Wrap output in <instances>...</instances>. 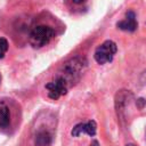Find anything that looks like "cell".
Segmentation results:
<instances>
[{
  "instance_id": "9",
  "label": "cell",
  "mask_w": 146,
  "mask_h": 146,
  "mask_svg": "<svg viewBox=\"0 0 146 146\" xmlns=\"http://www.w3.org/2000/svg\"><path fill=\"white\" fill-rule=\"evenodd\" d=\"M8 50V42L5 38H0V58L5 56V54Z\"/></svg>"
},
{
  "instance_id": "13",
  "label": "cell",
  "mask_w": 146,
  "mask_h": 146,
  "mask_svg": "<svg viewBox=\"0 0 146 146\" xmlns=\"http://www.w3.org/2000/svg\"><path fill=\"white\" fill-rule=\"evenodd\" d=\"M0 80H1V78H0Z\"/></svg>"
},
{
  "instance_id": "10",
  "label": "cell",
  "mask_w": 146,
  "mask_h": 146,
  "mask_svg": "<svg viewBox=\"0 0 146 146\" xmlns=\"http://www.w3.org/2000/svg\"><path fill=\"white\" fill-rule=\"evenodd\" d=\"M89 146H99V143H98L97 140H92V141H91V144H90Z\"/></svg>"
},
{
  "instance_id": "12",
  "label": "cell",
  "mask_w": 146,
  "mask_h": 146,
  "mask_svg": "<svg viewBox=\"0 0 146 146\" xmlns=\"http://www.w3.org/2000/svg\"><path fill=\"white\" fill-rule=\"evenodd\" d=\"M125 146H135L133 144H128V145H125Z\"/></svg>"
},
{
  "instance_id": "11",
  "label": "cell",
  "mask_w": 146,
  "mask_h": 146,
  "mask_svg": "<svg viewBox=\"0 0 146 146\" xmlns=\"http://www.w3.org/2000/svg\"><path fill=\"white\" fill-rule=\"evenodd\" d=\"M72 2H74V3H82L84 0H71Z\"/></svg>"
},
{
  "instance_id": "2",
  "label": "cell",
  "mask_w": 146,
  "mask_h": 146,
  "mask_svg": "<svg viewBox=\"0 0 146 146\" xmlns=\"http://www.w3.org/2000/svg\"><path fill=\"white\" fill-rule=\"evenodd\" d=\"M83 59L80 58H74L72 60H70L68 63H66L63 67V72L60 74H58L59 76H62L70 86L73 84L74 81H78L80 75L82 74L83 71Z\"/></svg>"
},
{
  "instance_id": "8",
  "label": "cell",
  "mask_w": 146,
  "mask_h": 146,
  "mask_svg": "<svg viewBox=\"0 0 146 146\" xmlns=\"http://www.w3.org/2000/svg\"><path fill=\"white\" fill-rule=\"evenodd\" d=\"M10 122L9 108L5 104H0V128H7Z\"/></svg>"
},
{
  "instance_id": "4",
  "label": "cell",
  "mask_w": 146,
  "mask_h": 146,
  "mask_svg": "<svg viewBox=\"0 0 146 146\" xmlns=\"http://www.w3.org/2000/svg\"><path fill=\"white\" fill-rule=\"evenodd\" d=\"M46 89L48 90L49 98L57 99V98H59L60 96H63V95H65L67 92L68 84L62 76L57 75L54 81H51V82L46 84Z\"/></svg>"
},
{
  "instance_id": "7",
  "label": "cell",
  "mask_w": 146,
  "mask_h": 146,
  "mask_svg": "<svg viewBox=\"0 0 146 146\" xmlns=\"http://www.w3.org/2000/svg\"><path fill=\"white\" fill-rule=\"evenodd\" d=\"M52 143V135L46 130H39L34 136V146H50Z\"/></svg>"
},
{
  "instance_id": "6",
  "label": "cell",
  "mask_w": 146,
  "mask_h": 146,
  "mask_svg": "<svg viewBox=\"0 0 146 146\" xmlns=\"http://www.w3.org/2000/svg\"><path fill=\"white\" fill-rule=\"evenodd\" d=\"M116 26L122 30V31H128V32H133L138 24H137V21H136V15L133 11H128L127 15H125V18L123 21H120L116 23Z\"/></svg>"
},
{
  "instance_id": "5",
  "label": "cell",
  "mask_w": 146,
  "mask_h": 146,
  "mask_svg": "<svg viewBox=\"0 0 146 146\" xmlns=\"http://www.w3.org/2000/svg\"><path fill=\"white\" fill-rule=\"evenodd\" d=\"M96 131H97V124L94 120H90L88 122L79 123V124L74 125L71 133L73 137H79L81 135H89L92 137L96 135Z\"/></svg>"
},
{
  "instance_id": "1",
  "label": "cell",
  "mask_w": 146,
  "mask_h": 146,
  "mask_svg": "<svg viewBox=\"0 0 146 146\" xmlns=\"http://www.w3.org/2000/svg\"><path fill=\"white\" fill-rule=\"evenodd\" d=\"M54 36H55V31L50 26L39 25L31 31L29 41L33 48H41L48 44Z\"/></svg>"
},
{
  "instance_id": "3",
  "label": "cell",
  "mask_w": 146,
  "mask_h": 146,
  "mask_svg": "<svg viewBox=\"0 0 146 146\" xmlns=\"http://www.w3.org/2000/svg\"><path fill=\"white\" fill-rule=\"evenodd\" d=\"M116 50H117V48H116L115 42L107 40V41L103 42L99 47H97L94 56L98 64H105L113 59Z\"/></svg>"
}]
</instances>
